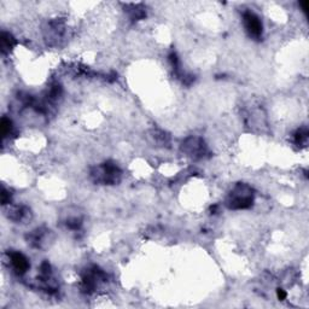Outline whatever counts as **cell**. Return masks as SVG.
I'll return each mask as SVG.
<instances>
[{
    "instance_id": "7",
    "label": "cell",
    "mask_w": 309,
    "mask_h": 309,
    "mask_svg": "<svg viewBox=\"0 0 309 309\" xmlns=\"http://www.w3.org/2000/svg\"><path fill=\"white\" fill-rule=\"evenodd\" d=\"M2 134L3 137H7V135L10 134L11 129H13V123H11V121L9 119H7V117H4V119L2 120Z\"/></svg>"
},
{
    "instance_id": "1",
    "label": "cell",
    "mask_w": 309,
    "mask_h": 309,
    "mask_svg": "<svg viewBox=\"0 0 309 309\" xmlns=\"http://www.w3.org/2000/svg\"><path fill=\"white\" fill-rule=\"evenodd\" d=\"M254 202V193L251 187L245 184H238L231 191L226 199V204L229 209H246Z\"/></svg>"
},
{
    "instance_id": "4",
    "label": "cell",
    "mask_w": 309,
    "mask_h": 309,
    "mask_svg": "<svg viewBox=\"0 0 309 309\" xmlns=\"http://www.w3.org/2000/svg\"><path fill=\"white\" fill-rule=\"evenodd\" d=\"M244 26H245L246 32H248L250 37L258 39L262 35V23L260 19L252 13H245L243 16Z\"/></svg>"
},
{
    "instance_id": "8",
    "label": "cell",
    "mask_w": 309,
    "mask_h": 309,
    "mask_svg": "<svg viewBox=\"0 0 309 309\" xmlns=\"http://www.w3.org/2000/svg\"><path fill=\"white\" fill-rule=\"evenodd\" d=\"M308 139V132L305 131V129H301V131L297 132L296 134V143L299 144V145H302V144H304L305 141Z\"/></svg>"
},
{
    "instance_id": "5",
    "label": "cell",
    "mask_w": 309,
    "mask_h": 309,
    "mask_svg": "<svg viewBox=\"0 0 309 309\" xmlns=\"http://www.w3.org/2000/svg\"><path fill=\"white\" fill-rule=\"evenodd\" d=\"M9 257H10L14 269L16 270L19 274H23V273L27 272L29 268V262L25 255H22L21 252H11V254L9 255Z\"/></svg>"
},
{
    "instance_id": "3",
    "label": "cell",
    "mask_w": 309,
    "mask_h": 309,
    "mask_svg": "<svg viewBox=\"0 0 309 309\" xmlns=\"http://www.w3.org/2000/svg\"><path fill=\"white\" fill-rule=\"evenodd\" d=\"M182 151H185L193 158H202L207 154V146H205L204 141L199 138H188L182 144Z\"/></svg>"
},
{
    "instance_id": "6",
    "label": "cell",
    "mask_w": 309,
    "mask_h": 309,
    "mask_svg": "<svg viewBox=\"0 0 309 309\" xmlns=\"http://www.w3.org/2000/svg\"><path fill=\"white\" fill-rule=\"evenodd\" d=\"M14 44H15V40L10 34L9 33L2 34V51L3 52L10 51L11 47L14 46Z\"/></svg>"
},
{
    "instance_id": "2",
    "label": "cell",
    "mask_w": 309,
    "mask_h": 309,
    "mask_svg": "<svg viewBox=\"0 0 309 309\" xmlns=\"http://www.w3.org/2000/svg\"><path fill=\"white\" fill-rule=\"evenodd\" d=\"M94 180L98 182H103V184H115L119 181L120 176H121V172L113 163H105L104 166L98 167L92 173Z\"/></svg>"
},
{
    "instance_id": "9",
    "label": "cell",
    "mask_w": 309,
    "mask_h": 309,
    "mask_svg": "<svg viewBox=\"0 0 309 309\" xmlns=\"http://www.w3.org/2000/svg\"><path fill=\"white\" fill-rule=\"evenodd\" d=\"M278 297H279V299H285V297H286V293H285V291L279 289L278 290Z\"/></svg>"
}]
</instances>
